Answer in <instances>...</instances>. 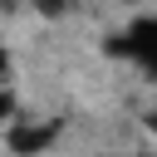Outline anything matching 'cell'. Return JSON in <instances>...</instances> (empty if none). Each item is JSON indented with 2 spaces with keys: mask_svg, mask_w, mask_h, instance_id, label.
I'll list each match as a JSON object with an SVG mask.
<instances>
[{
  "mask_svg": "<svg viewBox=\"0 0 157 157\" xmlns=\"http://www.w3.org/2000/svg\"><path fill=\"white\" fill-rule=\"evenodd\" d=\"M103 54L108 59H128L142 74H157V15H137L123 29H113L103 39Z\"/></svg>",
  "mask_w": 157,
  "mask_h": 157,
  "instance_id": "cell-1",
  "label": "cell"
},
{
  "mask_svg": "<svg viewBox=\"0 0 157 157\" xmlns=\"http://www.w3.org/2000/svg\"><path fill=\"white\" fill-rule=\"evenodd\" d=\"M54 137V128H39V123H20V118H10V152H39L44 142Z\"/></svg>",
  "mask_w": 157,
  "mask_h": 157,
  "instance_id": "cell-2",
  "label": "cell"
},
{
  "mask_svg": "<svg viewBox=\"0 0 157 157\" xmlns=\"http://www.w3.org/2000/svg\"><path fill=\"white\" fill-rule=\"evenodd\" d=\"M34 10H39V15H64L69 0H34Z\"/></svg>",
  "mask_w": 157,
  "mask_h": 157,
  "instance_id": "cell-3",
  "label": "cell"
},
{
  "mask_svg": "<svg viewBox=\"0 0 157 157\" xmlns=\"http://www.w3.org/2000/svg\"><path fill=\"white\" fill-rule=\"evenodd\" d=\"M147 128H152V132H157V108H152V113H147Z\"/></svg>",
  "mask_w": 157,
  "mask_h": 157,
  "instance_id": "cell-4",
  "label": "cell"
}]
</instances>
